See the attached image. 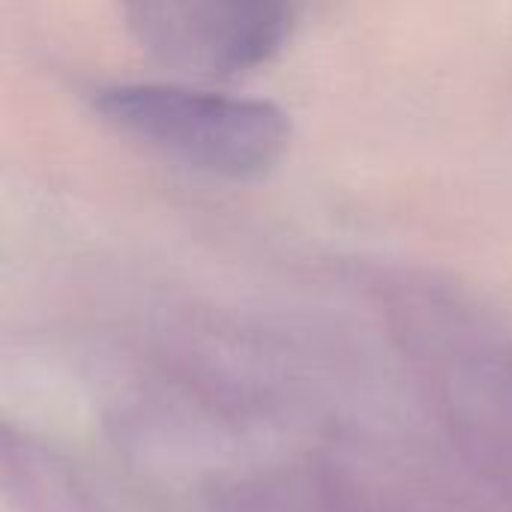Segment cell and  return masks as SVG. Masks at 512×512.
Returning <instances> with one entry per match:
<instances>
[{
    "mask_svg": "<svg viewBox=\"0 0 512 512\" xmlns=\"http://www.w3.org/2000/svg\"><path fill=\"white\" fill-rule=\"evenodd\" d=\"M90 102L120 135L231 183L270 174L291 147V117L267 99L165 81H120L96 87Z\"/></svg>",
    "mask_w": 512,
    "mask_h": 512,
    "instance_id": "obj_1",
    "label": "cell"
},
{
    "mask_svg": "<svg viewBox=\"0 0 512 512\" xmlns=\"http://www.w3.org/2000/svg\"><path fill=\"white\" fill-rule=\"evenodd\" d=\"M3 486L18 512H99L87 489L51 450L3 432Z\"/></svg>",
    "mask_w": 512,
    "mask_h": 512,
    "instance_id": "obj_3",
    "label": "cell"
},
{
    "mask_svg": "<svg viewBox=\"0 0 512 512\" xmlns=\"http://www.w3.org/2000/svg\"><path fill=\"white\" fill-rule=\"evenodd\" d=\"M117 9L153 60L198 78L267 63L294 21V0H117Z\"/></svg>",
    "mask_w": 512,
    "mask_h": 512,
    "instance_id": "obj_2",
    "label": "cell"
}]
</instances>
